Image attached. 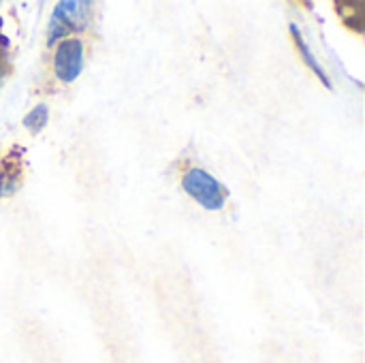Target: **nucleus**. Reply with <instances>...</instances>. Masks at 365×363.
<instances>
[{"label": "nucleus", "instance_id": "obj_6", "mask_svg": "<svg viewBox=\"0 0 365 363\" xmlns=\"http://www.w3.org/2000/svg\"><path fill=\"white\" fill-rule=\"evenodd\" d=\"M340 17L344 19V24L357 32H364L365 28V4L364 2H336Z\"/></svg>", "mask_w": 365, "mask_h": 363}, {"label": "nucleus", "instance_id": "obj_3", "mask_svg": "<svg viewBox=\"0 0 365 363\" xmlns=\"http://www.w3.org/2000/svg\"><path fill=\"white\" fill-rule=\"evenodd\" d=\"M83 71V43L79 39H64L53 53V73L60 81L71 83Z\"/></svg>", "mask_w": 365, "mask_h": 363}, {"label": "nucleus", "instance_id": "obj_4", "mask_svg": "<svg viewBox=\"0 0 365 363\" xmlns=\"http://www.w3.org/2000/svg\"><path fill=\"white\" fill-rule=\"evenodd\" d=\"M24 182V158L21 148L13 145L11 152L0 160V199L11 197Z\"/></svg>", "mask_w": 365, "mask_h": 363}, {"label": "nucleus", "instance_id": "obj_7", "mask_svg": "<svg viewBox=\"0 0 365 363\" xmlns=\"http://www.w3.org/2000/svg\"><path fill=\"white\" fill-rule=\"evenodd\" d=\"M47 120H49V109H47L45 103H38L36 107H32L30 113L24 116L21 122H24V126H26L28 131L38 133V131H43V128L47 126Z\"/></svg>", "mask_w": 365, "mask_h": 363}, {"label": "nucleus", "instance_id": "obj_2", "mask_svg": "<svg viewBox=\"0 0 365 363\" xmlns=\"http://www.w3.org/2000/svg\"><path fill=\"white\" fill-rule=\"evenodd\" d=\"M92 19V2L88 0H64L58 2L47 26V45H53L71 30H86Z\"/></svg>", "mask_w": 365, "mask_h": 363}, {"label": "nucleus", "instance_id": "obj_1", "mask_svg": "<svg viewBox=\"0 0 365 363\" xmlns=\"http://www.w3.org/2000/svg\"><path fill=\"white\" fill-rule=\"evenodd\" d=\"M182 188L190 199H195L201 208H205L210 212L222 210L229 199L227 188L212 173H207L205 169H199V167H190L182 175Z\"/></svg>", "mask_w": 365, "mask_h": 363}, {"label": "nucleus", "instance_id": "obj_5", "mask_svg": "<svg viewBox=\"0 0 365 363\" xmlns=\"http://www.w3.org/2000/svg\"><path fill=\"white\" fill-rule=\"evenodd\" d=\"M289 30H291V36H293V43H295V47H297V51H299V56H302V60L306 62V66L323 81V86L325 88H334V83H331V79H329V75L325 73V68L321 66V62L317 60V56L310 51V47H308V43H306V39H304V34H302V30L297 28V24H291L289 26Z\"/></svg>", "mask_w": 365, "mask_h": 363}]
</instances>
